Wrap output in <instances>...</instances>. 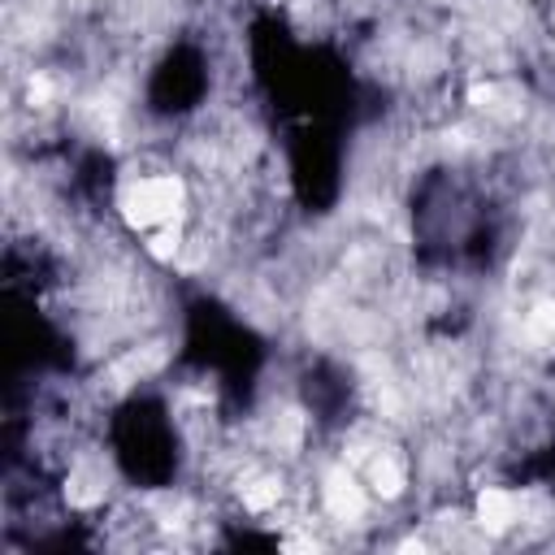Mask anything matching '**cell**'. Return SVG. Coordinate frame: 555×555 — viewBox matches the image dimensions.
Segmentation results:
<instances>
[{"label":"cell","mask_w":555,"mask_h":555,"mask_svg":"<svg viewBox=\"0 0 555 555\" xmlns=\"http://www.w3.org/2000/svg\"><path fill=\"white\" fill-rule=\"evenodd\" d=\"M321 503L330 512V520H360L364 516V494L356 486V477L347 468H330L325 473V486H321Z\"/></svg>","instance_id":"cell-1"},{"label":"cell","mask_w":555,"mask_h":555,"mask_svg":"<svg viewBox=\"0 0 555 555\" xmlns=\"http://www.w3.org/2000/svg\"><path fill=\"white\" fill-rule=\"evenodd\" d=\"M468 104L477 108V113H486L490 121H516L520 117V91L512 87V82H494V78H486V82H473L468 87Z\"/></svg>","instance_id":"cell-2"},{"label":"cell","mask_w":555,"mask_h":555,"mask_svg":"<svg viewBox=\"0 0 555 555\" xmlns=\"http://www.w3.org/2000/svg\"><path fill=\"white\" fill-rule=\"evenodd\" d=\"M520 520H525V499H516L512 490H499V486L481 490V499H477V525L486 533H507Z\"/></svg>","instance_id":"cell-3"},{"label":"cell","mask_w":555,"mask_h":555,"mask_svg":"<svg viewBox=\"0 0 555 555\" xmlns=\"http://www.w3.org/2000/svg\"><path fill=\"white\" fill-rule=\"evenodd\" d=\"M104 468H100V460H82L74 473H69V503H78V507H91V503H100L104 499Z\"/></svg>","instance_id":"cell-4"},{"label":"cell","mask_w":555,"mask_h":555,"mask_svg":"<svg viewBox=\"0 0 555 555\" xmlns=\"http://www.w3.org/2000/svg\"><path fill=\"white\" fill-rule=\"evenodd\" d=\"M238 494H243V507L264 512V507H273L282 499V477L278 473H251L247 486H238Z\"/></svg>","instance_id":"cell-5"}]
</instances>
